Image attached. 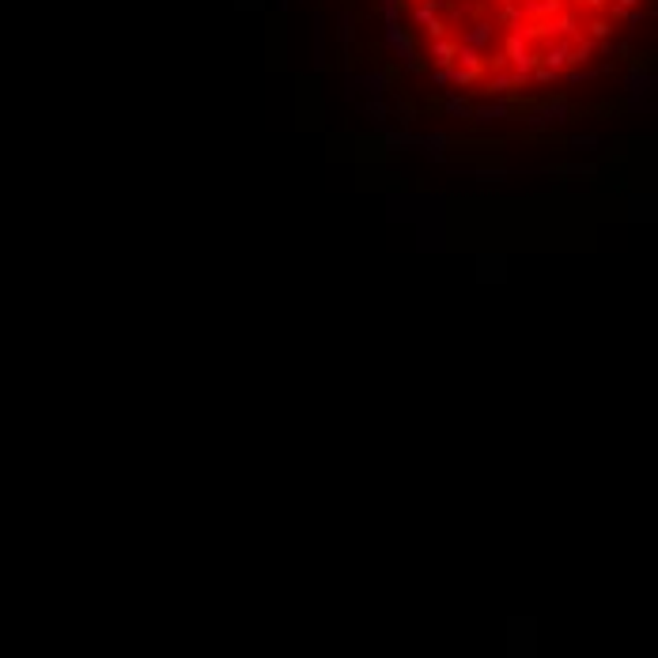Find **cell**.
<instances>
[{"mask_svg":"<svg viewBox=\"0 0 658 658\" xmlns=\"http://www.w3.org/2000/svg\"><path fill=\"white\" fill-rule=\"evenodd\" d=\"M420 57L458 87L511 91L575 72L640 0H398Z\"/></svg>","mask_w":658,"mask_h":658,"instance_id":"cell-1","label":"cell"}]
</instances>
